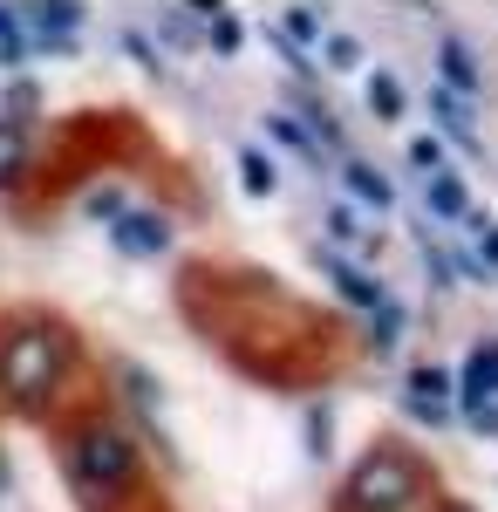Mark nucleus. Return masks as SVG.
Masks as SVG:
<instances>
[{
	"mask_svg": "<svg viewBox=\"0 0 498 512\" xmlns=\"http://www.w3.org/2000/svg\"><path fill=\"white\" fill-rule=\"evenodd\" d=\"M321 55H328V69H362V41H355V35H328V41H321Z\"/></svg>",
	"mask_w": 498,
	"mask_h": 512,
	"instance_id": "nucleus-19",
	"label": "nucleus"
},
{
	"mask_svg": "<svg viewBox=\"0 0 498 512\" xmlns=\"http://www.w3.org/2000/svg\"><path fill=\"white\" fill-rule=\"evenodd\" d=\"M403 342V308L389 301V308H376V349H396Z\"/></svg>",
	"mask_w": 498,
	"mask_h": 512,
	"instance_id": "nucleus-22",
	"label": "nucleus"
},
{
	"mask_svg": "<svg viewBox=\"0 0 498 512\" xmlns=\"http://www.w3.org/2000/svg\"><path fill=\"white\" fill-rule=\"evenodd\" d=\"M321 267H328V280H335V294H342V301L369 308V315H376V308H389V287H383V280H369L362 267H348L342 253H321Z\"/></svg>",
	"mask_w": 498,
	"mask_h": 512,
	"instance_id": "nucleus-6",
	"label": "nucleus"
},
{
	"mask_svg": "<svg viewBox=\"0 0 498 512\" xmlns=\"http://www.w3.org/2000/svg\"><path fill=\"white\" fill-rule=\"evenodd\" d=\"M123 48H130V55L144 62V69H157V62H164V55H157V48H151V41H144V35H123Z\"/></svg>",
	"mask_w": 498,
	"mask_h": 512,
	"instance_id": "nucleus-25",
	"label": "nucleus"
},
{
	"mask_svg": "<svg viewBox=\"0 0 498 512\" xmlns=\"http://www.w3.org/2000/svg\"><path fill=\"white\" fill-rule=\"evenodd\" d=\"M451 369H410L403 376V410L417 417V424H444L451 417Z\"/></svg>",
	"mask_w": 498,
	"mask_h": 512,
	"instance_id": "nucleus-4",
	"label": "nucleus"
},
{
	"mask_svg": "<svg viewBox=\"0 0 498 512\" xmlns=\"http://www.w3.org/2000/svg\"><path fill=\"white\" fill-rule=\"evenodd\" d=\"M287 41H294V48H301V41H321V14H314V7H294V14H287Z\"/></svg>",
	"mask_w": 498,
	"mask_h": 512,
	"instance_id": "nucleus-21",
	"label": "nucleus"
},
{
	"mask_svg": "<svg viewBox=\"0 0 498 512\" xmlns=\"http://www.w3.org/2000/svg\"><path fill=\"white\" fill-rule=\"evenodd\" d=\"M430 117L444 123V137H458L464 151L478 144V137H471V110H464V96H458V89H430Z\"/></svg>",
	"mask_w": 498,
	"mask_h": 512,
	"instance_id": "nucleus-11",
	"label": "nucleus"
},
{
	"mask_svg": "<svg viewBox=\"0 0 498 512\" xmlns=\"http://www.w3.org/2000/svg\"><path fill=\"white\" fill-rule=\"evenodd\" d=\"M28 171V130L21 117H0V185H14Z\"/></svg>",
	"mask_w": 498,
	"mask_h": 512,
	"instance_id": "nucleus-12",
	"label": "nucleus"
},
{
	"mask_svg": "<svg viewBox=\"0 0 498 512\" xmlns=\"http://www.w3.org/2000/svg\"><path fill=\"white\" fill-rule=\"evenodd\" d=\"M423 492V472L417 458H403L396 444H376L355 478L342 485V512H410V499Z\"/></svg>",
	"mask_w": 498,
	"mask_h": 512,
	"instance_id": "nucleus-2",
	"label": "nucleus"
},
{
	"mask_svg": "<svg viewBox=\"0 0 498 512\" xmlns=\"http://www.w3.org/2000/svg\"><path fill=\"white\" fill-rule=\"evenodd\" d=\"M464 403H498V342L471 349V362H464Z\"/></svg>",
	"mask_w": 498,
	"mask_h": 512,
	"instance_id": "nucleus-7",
	"label": "nucleus"
},
{
	"mask_svg": "<svg viewBox=\"0 0 498 512\" xmlns=\"http://www.w3.org/2000/svg\"><path fill=\"white\" fill-rule=\"evenodd\" d=\"M192 21L212 35V48H219V55H239V41H246V35H239V21H232L226 7H192Z\"/></svg>",
	"mask_w": 498,
	"mask_h": 512,
	"instance_id": "nucleus-13",
	"label": "nucleus"
},
{
	"mask_svg": "<svg viewBox=\"0 0 498 512\" xmlns=\"http://www.w3.org/2000/svg\"><path fill=\"white\" fill-rule=\"evenodd\" d=\"M69 472L89 499H110V492H130L137 485V444L116 431V424H82L76 444H69Z\"/></svg>",
	"mask_w": 498,
	"mask_h": 512,
	"instance_id": "nucleus-3",
	"label": "nucleus"
},
{
	"mask_svg": "<svg viewBox=\"0 0 498 512\" xmlns=\"http://www.w3.org/2000/svg\"><path fill=\"white\" fill-rule=\"evenodd\" d=\"M369 110H376V117H403V82L396 76H369Z\"/></svg>",
	"mask_w": 498,
	"mask_h": 512,
	"instance_id": "nucleus-17",
	"label": "nucleus"
},
{
	"mask_svg": "<svg viewBox=\"0 0 498 512\" xmlns=\"http://www.w3.org/2000/svg\"><path fill=\"white\" fill-rule=\"evenodd\" d=\"M28 62V21L0 7V69H21Z\"/></svg>",
	"mask_w": 498,
	"mask_h": 512,
	"instance_id": "nucleus-15",
	"label": "nucleus"
},
{
	"mask_svg": "<svg viewBox=\"0 0 498 512\" xmlns=\"http://www.w3.org/2000/svg\"><path fill=\"white\" fill-rule=\"evenodd\" d=\"M410 164H417L423 178H437V171H451V164H444V144H437V137H417V144H410Z\"/></svg>",
	"mask_w": 498,
	"mask_h": 512,
	"instance_id": "nucleus-20",
	"label": "nucleus"
},
{
	"mask_svg": "<svg viewBox=\"0 0 498 512\" xmlns=\"http://www.w3.org/2000/svg\"><path fill=\"white\" fill-rule=\"evenodd\" d=\"M464 226L478 233V246H485V260H492V267H498V226H492V219H485V212H471Z\"/></svg>",
	"mask_w": 498,
	"mask_h": 512,
	"instance_id": "nucleus-23",
	"label": "nucleus"
},
{
	"mask_svg": "<svg viewBox=\"0 0 498 512\" xmlns=\"http://www.w3.org/2000/svg\"><path fill=\"white\" fill-rule=\"evenodd\" d=\"M437 69H444V82H451L458 96H471V89H478V55H471V48H464L458 35H444V41H437Z\"/></svg>",
	"mask_w": 498,
	"mask_h": 512,
	"instance_id": "nucleus-8",
	"label": "nucleus"
},
{
	"mask_svg": "<svg viewBox=\"0 0 498 512\" xmlns=\"http://www.w3.org/2000/svg\"><path fill=\"white\" fill-rule=\"evenodd\" d=\"M267 130L280 137V144H287V151H301V158H314V164H321V144H314V137H307V130H301L294 117H280V110H273V117H267Z\"/></svg>",
	"mask_w": 498,
	"mask_h": 512,
	"instance_id": "nucleus-16",
	"label": "nucleus"
},
{
	"mask_svg": "<svg viewBox=\"0 0 498 512\" xmlns=\"http://www.w3.org/2000/svg\"><path fill=\"white\" fill-rule=\"evenodd\" d=\"M62 355H69L62 321H14L0 335V390H7V403L35 410L41 390H55V376H62Z\"/></svg>",
	"mask_w": 498,
	"mask_h": 512,
	"instance_id": "nucleus-1",
	"label": "nucleus"
},
{
	"mask_svg": "<svg viewBox=\"0 0 498 512\" xmlns=\"http://www.w3.org/2000/svg\"><path fill=\"white\" fill-rule=\"evenodd\" d=\"M444 512H464V506H444Z\"/></svg>",
	"mask_w": 498,
	"mask_h": 512,
	"instance_id": "nucleus-26",
	"label": "nucleus"
},
{
	"mask_svg": "<svg viewBox=\"0 0 498 512\" xmlns=\"http://www.w3.org/2000/svg\"><path fill=\"white\" fill-rule=\"evenodd\" d=\"M110 239H116V253H130V260H157L171 246V219L164 212H123L110 226Z\"/></svg>",
	"mask_w": 498,
	"mask_h": 512,
	"instance_id": "nucleus-5",
	"label": "nucleus"
},
{
	"mask_svg": "<svg viewBox=\"0 0 498 512\" xmlns=\"http://www.w3.org/2000/svg\"><path fill=\"white\" fill-rule=\"evenodd\" d=\"M342 178H348V192L362 198L369 212H389V205H396V192H389V178H383V171H376V164L348 158V164H342Z\"/></svg>",
	"mask_w": 498,
	"mask_h": 512,
	"instance_id": "nucleus-9",
	"label": "nucleus"
},
{
	"mask_svg": "<svg viewBox=\"0 0 498 512\" xmlns=\"http://www.w3.org/2000/svg\"><path fill=\"white\" fill-rule=\"evenodd\" d=\"M239 185L253 198H273V185H280V171H273L267 151H239Z\"/></svg>",
	"mask_w": 498,
	"mask_h": 512,
	"instance_id": "nucleus-14",
	"label": "nucleus"
},
{
	"mask_svg": "<svg viewBox=\"0 0 498 512\" xmlns=\"http://www.w3.org/2000/svg\"><path fill=\"white\" fill-rule=\"evenodd\" d=\"M328 239H335V246H362V239H369V226L355 219V205H335V212H328Z\"/></svg>",
	"mask_w": 498,
	"mask_h": 512,
	"instance_id": "nucleus-18",
	"label": "nucleus"
},
{
	"mask_svg": "<svg viewBox=\"0 0 498 512\" xmlns=\"http://www.w3.org/2000/svg\"><path fill=\"white\" fill-rule=\"evenodd\" d=\"M423 198H430V212H437V219H471V198H464L458 171H437V178H423Z\"/></svg>",
	"mask_w": 498,
	"mask_h": 512,
	"instance_id": "nucleus-10",
	"label": "nucleus"
},
{
	"mask_svg": "<svg viewBox=\"0 0 498 512\" xmlns=\"http://www.w3.org/2000/svg\"><path fill=\"white\" fill-rule=\"evenodd\" d=\"M464 410H471V424H478V431L498 437V403H464Z\"/></svg>",
	"mask_w": 498,
	"mask_h": 512,
	"instance_id": "nucleus-24",
	"label": "nucleus"
}]
</instances>
